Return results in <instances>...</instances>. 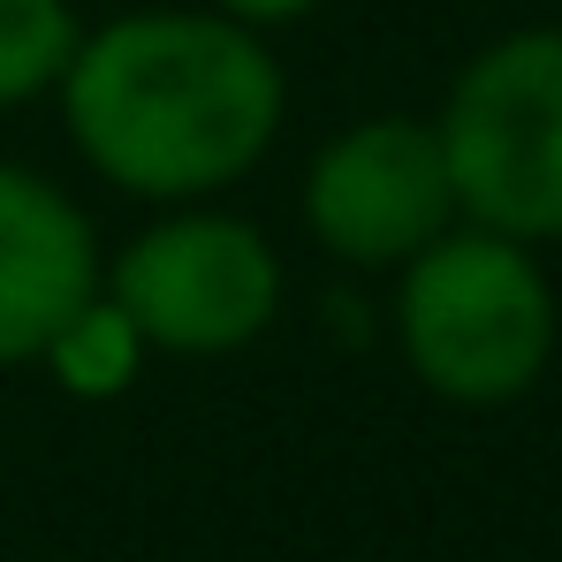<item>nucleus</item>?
Returning <instances> with one entry per match:
<instances>
[{
    "mask_svg": "<svg viewBox=\"0 0 562 562\" xmlns=\"http://www.w3.org/2000/svg\"><path fill=\"white\" fill-rule=\"evenodd\" d=\"M457 213L441 130L418 114H373L319 145L304 176V228L342 267H403Z\"/></svg>",
    "mask_w": 562,
    "mask_h": 562,
    "instance_id": "5",
    "label": "nucleus"
},
{
    "mask_svg": "<svg viewBox=\"0 0 562 562\" xmlns=\"http://www.w3.org/2000/svg\"><path fill=\"white\" fill-rule=\"evenodd\" d=\"M395 335L411 373L449 403H509L548 373L555 350V289L517 236L441 228L403 259Z\"/></svg>",
    "mask_w": 562,
    "mask_h": 562,
    "instance_id": "2",
    "label": "nucleus"
},
{
    "mask_svg": "<svg viewBox=\"0 0 562 562\" xmlns=\"http://www.w3.org/2000/svg\"><path fill=\"white\" fill-rule=\"evenodd\" d=\"M221 15H236V23H251V31H267V23H296V15H312L319 0H213Z\"/></svg>",
    "mask_w": 562,
    "mask_h": 562,
    "instance_id": "9",
    "label": "nucleus"
},
{
    "mask_svg": "<svg viewBox=\"0 0 562 562\" xmlns=\"http://www.w3.org/2000/svg\"><path fill=\"white\" fill-rule=\"evenodd\" d=\"M99 296L92 221L31 168L0 160V366L46 358V342Z\"/></svg>",
    "mask_w": 562,
    "mask_h": 562,
    "instance_id": "6",
    "label": "nucleus"
},
{
    "mask_svg": "<svg viewBox=\"0 0 562 562\" xmlns=\"http://www.w3.org/2000/svg\"><path fill=\"white\" fill-rule=\"evenodd\" d=\"M434 130L457 213L517 244L562 236V31H509L471 54Z\"/></svg>",
    "mask_w": 562,
    "mask_h": 562,
    "instance_id": "3",
    "label": "nucleus"
},
{
    "mask_svg": "<svg viewBox=\"0 0 562 562\" xmlns=\"http://www.w3.org/2000/svg\"><path fill=\"white\" fill-rule=\"evenodd\" d=\"M114 304L153 350L221 358L274 327L281 259L236 213H176L114 259Z\"/></svg>",
    "mask_w": 562,
    "mask_h": 562,
    "instance_id": "4",
    "label": "nucleus"
},
{
    "mask_svg": "<svg viewBox=\"0 0 562 562\" xmlns=\"http://www.w3.org/2000/svg\"><path fill=\"white\" fill-rule=\"evenodd\" d=\"M46 366L54 380L69 387V395H85V403H106V395H122L137 366H145V335H137V319L114 304V296H92L54 342H46Z\"/></svg>",
    "mask_w": 562,
    "mask_h": 562,
    "instance_id": "7",
    "label": "nucleus"
},
{
    "mask_svg": "<svg viewBox=\"0 0 562 562\" xmlns=\"http://www.w3.org/2000/svg\"><path fill=\"white\" fill-rule=\"evenodd\" d=\"M69 137L130 198L236 183L281 130V69L236 15L153 8L92 31L61 77Z\"/></svg>",
    "mask_w": 562,
    "mask_h": 562,
    "instance_id": "1",
    "label": "nucleus"
},
{
    "mask_svg": "<svg viewBox=\"0 0 562 562\" xmlns=\"http://www.w3.org/2000/svg\"><path fill=\"white\" fill-rule=\"evenodd\" d=\"M85 31L69 0H0V106L54 92L77 61Z\"/></svg>",
    "mask_w": 562,
    "mask_h": 562,
    "instance_id": "8",
    "label": "nucleus"
}]
</instances>
